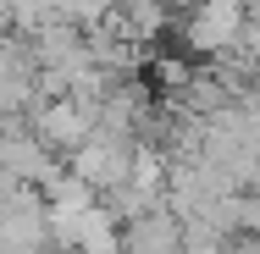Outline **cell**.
I'll use <instances>...</instances> for the list:
<instances>
[{"label": "cell", "instance_id": "6da1fadb", "mask_svg": "<svg viewBox=\"0 0 260 254\" xmlns=\"http://www.w3.org/2000/svg\"><path fill=\"white\" fill-rule=\"evenodd\" d=\"M244 33V0H205L188 17V45L194 50H221Z\"/></svg>", "mask_w": 260, "mask_h": 254}]
</instances>
